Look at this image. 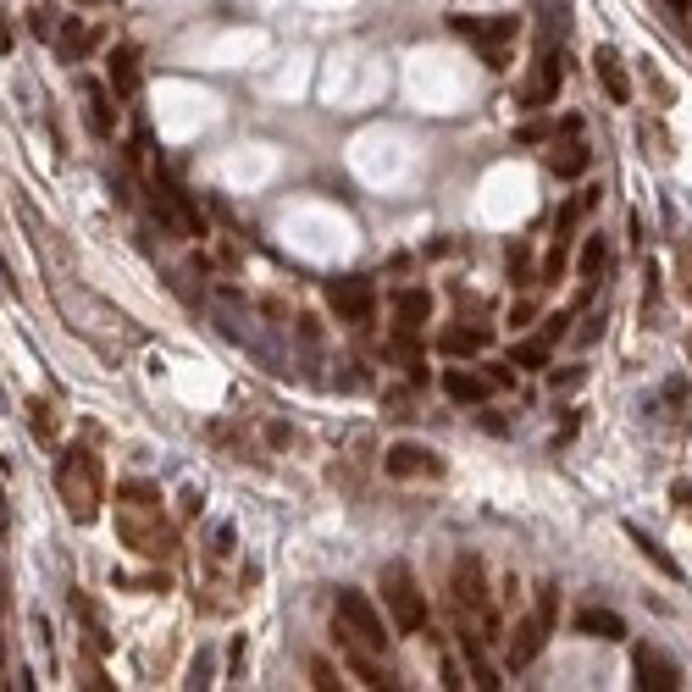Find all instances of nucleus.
I'll list each match as a JSON object with an SVG mask.
<instances>
[{
  "label": "nucleus",
  "instance_id": "nucleus-1",
  "mask_svg": "<svg viewBox=\"0 0 692 692\" xmlns=\"http://www.w3.org/2000/svg\"><path fill=\"white\" fill-rule=\"evenodd\" d=\"M117 537L139 560H172L178 554V526L161 515V493L150 482H122L117 488Z\"/></svg>",
  "mask_w": 692,
  "mask_h": 692
},
{
  "label": "nucleus",
  "instance_id": "nucleus-2",
  "mask_svg": "<svg viewBox=\"0 0 692 692\" xmlns=\"http://www.w3.org/2000/svg\"><path fill=\"white\" fill-rule=\"evenodd\" d=\"M56 493L61 504H67V515L78 526H95L100 521V504H106V471H100V460L89 449H61L56 454Z\"/></svg>",
  "mask_w": 692,
  "mask_h": 692
},
{
  "label": "nucleus",
  "instance_id": "nucleus-3",
  "mask_svg": "<svg viewBox=\"0 0 692 692\" xmlns=\"http://www.w3.org/2000/svg\"><path fill=\"white\" fill-rule=\"evenodd\" d=\"M382 609H388V621H394L399 637H416L421 626L432 621V615H427V593H421L416 571H410L405 560L382 565Z\"/></svg>",
  "mask_w": 692,
  "mask_h": 692
},
{
  "label": "nucleus",
  "instance_id": "nucleus-4",
  "mask_svg": "<svg viewBox=\"0 0 692 692\" xmlns=\"http://www.w3.org/2000/svg\"><path fill=\"white\" fill-rule=\"evenodd\" d=\"M454 604L471 609L482 621V632H499V615H493V598H488V571H482L477 554H460V560H454Z\"/></svg>",
  "mask_w": 692,
  "mask_h": 692
},
{
  "label": "nucleus",
  "instance_id": "nucleus-5",
  "mask_svg": "<svg viewBox=\"0 0 692 692\" xmlns=\"http://www.w3.org/2000/svg\"><path fill=\"white\" fill-rule=\"evenodd\" d=\"M449 28L454 34H466V39H477L482 50H488V67H510V56H504V45H510L515 34H521V17H449Z\"/></svg>",
  "mask_w": 692,
  "mask_h": 692
},
{
  "label": "nucleus",
  "instance_id": "nucleus-6",
  "mask_svg": "<svg viewBox=\"0 0 692 692\" xmlns=\"http://www.w3.org/2000/svg\"><path fill=\"white\" fill-rule=\"evenodd\" d=\"M338 621L349 626V632L360 637L366 648H382L388 643V626H382V609L371 604L360 587H338Z\"/></svg>",
  "mask_w": 692,
  "mask_h": 692
},
{
  "label": "nucleus",
  "instance_id": "nucleus-7",
  "mask_svg": "<svg viewBox=\"0 0 692 692\" xmlns=\"http://www.w3.org/2000/svg\"><path fill=\"white\" fill-rule=\"evenodd\" d=\"M632 676H637L643 692H676L681 687V665L659 643H637L632 648Z\"/></svg>",
  "mask_w": 692,
  "mask_h": 692
},
{
  "label": "nucleus",
  "instance_id": "nucleus-8",
  "mask_svg": "<svg viewBox=\"0 0 692 692\" xmlns=\"http://www.w3.org/2000/svg\"><path fill=\"white\" fill-rule=\"evenodd\" d=\"M327 305H333L344 322H371L377 288H371V277H338V283H327Z\"/></svg>",
  "mask_w": 692,
  "mask_h": 692
},
{
  "label": "nucleus",
  "instance_id": "nucleus-9",
  "mask_svg": "<svg viewBox=\"0 0 692 692\" xmlns=\"http://www.w3.org/2000/svg\"><path fill=\"white\" fill-rule=\"evenodd\" d=\"M560 84H565V56H560L554 45H543V56H537L532 78L521 84V106H549V100L560 95Z\"/></svg>",
  "mask_w": 692,
  "mask_h": 692
},
{
  "label": "nucleus",
  "instance_id": "nucleus-10",
  "mask_svg": "<svg viewBox=\"0 0 692 692\" xmlns=\"http://www.w3.org/2000/svg\"><path fill=\"white\" fill-rule=\"evenodd\" d=\"M382 471L399 477V482H405V477H438L443 460L427 449V443H394V449L382 454Z\"/></svg>",
  "mask_w": 692,
  "mask_h": 692
},
{
  "label": "nucleus",
  "instance_id": "nucleus-11",
  "mask_svg": "<svg viewBox=\"0 0 692 692\" xmlns=\"http://www.w3.org/2000/svg\"><path fill=\"white\" fill-rule=\"evenodd\" d=\"M543 643H549V626L537 621V615H515L510 648H504V665H510V670H526L537 654H543Z\"/></svg>",
  "mask_w": 692,
  "mask_h": 692
},
{
  "label": "nucleus",
  "instance_id": "nucleus-12",
  "mask_svg": "<svg viewBox=\"0 0 692 692\" xmlns=\"http://www.w3.org/2000/svg\"><path fill=\"white\" fill-rule=\"evenodd\" d=\"M593 78H598V89H604L615 106L632 100V78H626V61H621V50H615V45H598L593 50Z\"/></svg>",
  "mask_w": 692,
  "mask_h": 692
},
{
  "label": "nucleus",
  "instance_id": "nucleus-13",
  "mask_svg": "<svg viewBox=\"0 0 692 692\" xmlns=\"http://www.w3.org/2000/svg\"><path fill=\"white\" fill-rule=\"evenodd\" d=\"M106 84H111V95H122V100L139 95V50L133 45H117L106 56Z\"/></svg>",
  "mask_w": 692,
  "mask_h": 692
},
{
  "label": "nucleus",
  "instance_id": "nucleus-14",
  "mask_svg": "<svg viewBox=\"0 0 692 692\" xmlns=\"http://www.w3.org/2000/svg\"><path fill=\"white\" fill-rule=\"evenodd\" d=\"M443 394H449L454 405H482V399L493 394V382L477 377L471 366H454V371H443Z\"/></svg>",
  "mask_w": 692,
  "mask_h": 692
},
{
  "label": "nucleus",
  "instance_id": "nucleus-15",
  "mask_svg": "<svg viewBox=\"0 0 692 692\" xmlns=\"http://www.w3.org/2000/svg\"><path fill=\"white\" fill-rule=\"evenodd\" d=\"M576 632L582 637H604V643H621L626 637V621L615 615V609H576Z\"/></svg>",
  "mask_w": 692,
  "mask_h": 692
},
{
  "label": "nucleus",
  "instance_id": "nucleus-16",
  "mask_svg": "<svg viewBox=\"0 0 692 692\" xmlns=\"http://www.w3.org/2000/svg\"><path fill=\"white\" fill-rule=\"evenodd\" d=\"M626 537H632V543H637V554H643V560H648V565H654V571H659V576H670V582H681V565H676V560H670V554H665V549H659V537H648V532H643V526H632V521H626Z\"/></svg>",
  "mask_w": 692,
  "mask_h": 692
},
{
  "label": "nucleus",
  "instance_id": "nucleus-17",
  "mask_svg": "<svg viewBox=\"0 0 692 692\" xmlns=\"http://www.w3.org/2000/svg\"><path fill=\"white\" fill-rule=\"evenodd\" d=\"M438 349L443 355H454V360H466V355H482V349H488V333H482V327H449V333L438 338Z\"/></svg>",
  "mask_w": 692,
  "mask_h": 692
},
{
  "label": "nucleus",
  "instance_id": "nucleus-18",
  "mask_svg": "<svg viewBox=\"0 0 692 692\" xmlns=\"http://www.w3.org/2000/svg\"><path fill=\"white\" fill-rule=\"evenodd\" d=\"M587 167H593V150H587V144H560V150H554V156H549V172H554V178H582V172Z\"/></svg>",
  "mask_w": 692,
  "mask_h": 692
},
{
  "label": "nucleus",
  "instance_id": "nucleus-19",
  "mask_svg": "<svg viewBox=\"0 0 692 692\" xmlns=\"http://www.w3.org/2000/svg\"><path fill=\"white\" fill-rule=\"evenodd\" d=\"M84 100H89V128H95L100 139H111V128H117V117H111V95L100 84H84Z\"/></svg>",
  "mask_w": 692,
  "mask_h": 692
},
{
  "label": "nucleus",
  "instance_id": "nucleus-20",
  "mask_svg": "<svg viewBox=\"0 0 692 692\" xmlns=\"http://www.w3.org/2000/svg\"><path fill=\"white\" fill-rule=\"evenodd\" d=\"M510 366L543 371V366H549V338H543V333H537V338H521V344L510 349Z\"/></svg>",
  "mask_w": 692,
  "mask_h": 692
},
{
  "label": "nucleus",
  "instance_id": "nucleus-21",
  "mask_svg": "<svg viewBox=\"0 0 692 692\" xmlns=\"http://www.w3.org/2000/svg\"><path fill=\"white\" fill-rule=\"evenodd\" d=\"M604 272H609V244H604V233H593V239L582 244V277H587V283H598Z\"/></svg>",
  "mask_w": 692,
  "mask_h": 692
},
{
  "label": "nucleus",
  "instance_id": "nucleus-22",
  "mask_svg": "<svg viewBox=\"0 0 692 692\" xmlns=\"http://www.w3.org/2000/svg\"><path fill=\"white\" fill-rule=\"evenodd\" d=\"M95 45H100V34H89V28H78V23L61 28V56H67V61H84Z\"/></svg>",
  "mask_w": 692,
  "mask_h": 692
},
{
  "label": "nucleus",
  "instance_id": "nucleus-23",
  "mask_svg": "<svg viewBox=\"0 0 692 692\" xmlns=\"http://www.w3.org/2000/svg\"><path fill=\"white\" fill-rule=\"evenodd\" d=\"M565 266H571V239H565V233H554V250H549V261H543V277H537V283H560Z\"/></svg>",
  "mask_w": 692,
  "mask_h": 692
},
{
  "label": "nucleus",
  "instance_id": "nucleus-24",
  "mask_svg": "<svg viewBox=\"0 0 692 692\" xmlns=\"http://www.w3.org/2000/svg\"><path fill=\"white\" fill-rule=\"evenodd\" d=\"M532 615L554 632V621H560V587H554V582H537V609H532Z\"/></svg>",
  "mask_w": 692,
  "mask_h": 692
},
{
  "label": "nucleus",
  "instance_id": "nucleus-25",
  "mask_svg": "<svg viewBox=\"0 0 692 692\" xmlns=\"http://www.w3.org/2000/svg\"><path fill=\"white\" fill-rule=\"evenodd\" d=\"M28 421H34V438L39 443H56V410L45 399H28Z\"/></svg>",
  "mask_w": 692,
  "mask_h": 692
},
{
  "label": "nucleus",
  "instance_id": "nucleus-26",
  "mask_svg": "<svg viewBox=\"0 0 692 692\" xmlns=\"http://www.w3.org/2000/svg\"><path fill=\"white\" fill-rule=\"evenodd\" d=\"M543 139H554V122H521L515 128V144H543Z\"/></svg>",
  "mask_w": 692,
  "mask_h": 692
},
{
  "label": "nucleus",
  "instance_id": "nucleus-27",
  "mask_svg": "<svg viewBox=\"0 0 692 692\" xmlns=\"http://www.w3.org/2000/svg\"><path fill=\"white\" fill-rule=\"evenodd\" d=\"M504 261H510V277H532V250H526V244H510V255H504Z\"/></svg>",
  "mask_w": 692,
  "mask_h": 692
},
{
  "label": "nucleus",
  "instance_id": "nucleus-28",
  "mask_svg": "<svg viewBox=\"0 0 692 692\" xmlns=\"http://www.w3.org/2000/svg\"><path fill=\"white\" fill-rule=\"evenodd\" d=\"M311 687H322V692L338 687V670L327 665V659H311Z\"/></svg>",
  "mask_w": 692,
  "mask_h": 692
},
{
  "label": "nucleus",
  "instance_id": "nucleus-29",
  "mask_svg": "<svg viewBox=\"0 0 692 692\" xmlns=\"http://www.w3.org/2000/svg\"><path fill=\"white\" fill-rule=\"evenodd\" d=\"M670 504L692 521V482H670Z\"/></svg>",
  "mask_w": 692,
  "mask_h": 692
},
{
  "label": "nucleus",
  "instance_id": "nucleus-30",
  "mask_svg": "<svg viewBox=\"0 0 692 692\" xmlns=\"http://www.w3.org/2000/svg\"><path fill=\"white\" fill-rule=\"evenodd\" d=\"M582 382V366H565V371H549V388L560 394V388H576Z\"/></svg>",
  "mask_w": 692,
  "mask_h": 692
},
{
  "label": "nucleus",
  "instance_id": "nucleus-31",
  "mask_svg": "<svg viewBox=\"0 0 692 692\" xmlns=\"http://www.w3.org/2000/svg\"><path fill=\"white\" fill-rule=\"evenodd\" d=\"M565 327H571V311H560V316H543V338H565Z\"/></svg>",
  "mask_w": 692,
  "mask_h": 692
},
{
  "label": "nucleus",
  "instance_id": "nucleus-32",
  "mask_svg": "<svg viewBox=\"0 0 692 692\" xmlns=\"http://www.w3.org/2000/svg\"><path fill=\"white\" fill-rule=\"evenodd\" d=\"M598 333H604V311H598V316H587V327L576 333V344H598Z\"/></svg>",
  "mask_w": 692,
  "mask_h": 692
},
{
  "label": "nucleus",
  "instance_id": "nucleus-33",
  "mask_svg": "<svg viewBox=\"0 0 692 692\" xmlns=\"http://www.w3.org/2000/svg\"><path fill=\"white\" fill-rule=\"evenodd\" d=\"M189 687H211V659H194V670H189Z\"/></svg>",
  "mask_w": 692,
  "mask_h": 692
},
{
  "label": "nucleus",
  "instance_id": "nucleus-34",
  "mask_svg": "<svg viewBox=\"0 0 692 692\" xmlns=\"http://www.w3.org/2000/svg\"><path fill=\"white\" fill-rule=\"evenodd\" d=\"M681 294H687V305H692V244L681 250Z\"/></svg>",
  "mask_w": 692,
  "mask_h": 692
},
{
  "label": "nucleus",
  "instance_id": "nucleus-35",
  "mask_svg": "<svg viewBox=\"0 0 692 692\" xmlns=\"http://www.w3.org/2000/svg\"><path fill=\"white\" fill-rule=\"evenodd\" d=\"M532 305H526V299H521V305H510V327H526V322H532Z\"/></svg>",
  "mask_w": 692,
  "mask_h": 692
},
{
  "label": "nucleus",
  "instance_id": "nucleus-36",
  "mask_svg": "<svg viewBox=\"0 0 692 692\" xmlns=\"http://www.w3.org/2000/svg\"><path fill=\"white\" fill-rule=\"evenodd\" d=\"M488 371H493V377H488L493 388H515V371L510 366H488Z\"/></svg>",
  "mask_w": 692,
  "mask_h": 692
},
{
  "label": "nucleus",
  "instance_id": "nucleus-37",
  "mask_svg": "<svg viewBox=\"0 0 692 692\" xmlns=\"http://www.w3.org/2000/svg\"><path fill=\"white\" fill-rule=\"evenodd\" d=\"M12 45H17V39H12V23H6V12H0V56H12Z\"/></svg>",
  "mask_w": 692,
  "mask_h": 692
},
{
  "label": "nucleus",
  "instance_id": "nucleus-38",
  "mask_svg": "<svg viewBox=\"0 0 692 692\" xmlns=\"http://www.w3.org/2000/svg\"><path fill=\"white\" fill-rule=\"evenodd\" d=\"M178 510H183V515H200V493L183 488V504H178Z\"/></svg>",
  "mask_w": 692,
  "mask_h": 692
},
{
  "label": "nucleus",
  "instance_id": "nucleus-39",
  "mask_svg": "<svg viewBox=\"0 0 692 692\" xmlns=\"http://www.w3.org/2000/svg\"><path fill=\"white\" fill-rule=\"evenodd\" d=\"M665 6H670L676 17H687V12H692V0H665Z\"/></svg>",
  "mask_w": 692,
  "mask_h": 692
},
{
  "label": "nucleus",
  "instance_id": "nucleus-40",
  "mask_svg": "<svg viewBox=\"0 0 692 692\" xmlns=\"http://www.w3.org/2000/svg\"><path fill=\"white\" fill-rule=\"evenodd\" d=\"M78 6H89V0H78Z\"/></svg>",
  "mask_w": 692,
  "mask_h": 692
},
{
  "label": "nucleus",
  "instance_id": "nucleus-41",
  "mask_svg": "<svg viewBox=\"0 0 692 692\" xmlns=\"http://www.w3.org/2000/svg\"><path fill=\"white\" fill-rule=\"evenodd\" d=\"M0 587H6V576H0Z\"/></svg>",
  "mask_w": 692,
  "mask_h": 692
},
{
  "label": "nucleus",
  "instance_id": "nucleus-42",
  "mask_svg": "<svg viewBox=\"0 0 692 692\" xmlns=\"http://www.w3.org/2000/svg\"><path fill=\"white\" fill-rule=\"evenodd\" d=\"M687 349H692V338H687Z\"/></svg>",
  "mask_w": 692,
  "mask_h": 692
}]
</instances>
